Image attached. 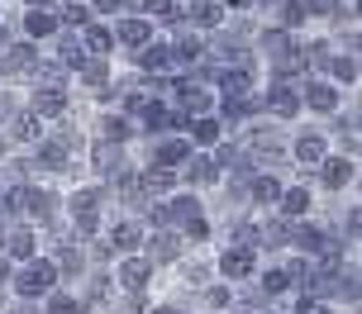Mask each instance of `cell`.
Wrapping results in <instances>:
<instances>
[{
  "label": "cell",
  "mask_w": 362,
  "mask_h": 314,
  "mask_svg": "<svg viewBox=\"0 0 362 314\" xmlns=\"http://www.w3.org/2000/svg\"><path fill=\"white\" fill-rule=\"evenodd\" d=\"M110 34H115V48L139 53L144 43H153V38H158V24H153L148 15H129V10H124V15L110 19Z\"/></svg>",
  "instance_id": "7a4b0ae2"
},
{
  "label": "cell",
  "mask_w": 362,
  "mask_h": 314,
  "mask_svg": "<svg viewBox=\"0 0 362 314\" xmlns=\"http://www.w3.org/2000/svg\"><path fill=\"white\" fill-rule=\"evenodd\" d=\"M205 305L215 314H224L229 305H234V291H229V281H215V286H205Z\"/></svg>",
  "instance_id": "f35d334b"
},
{
  "label": "cell",
  "mask_w": 362,
  "mask_h": 314,
  "mask_svg": "<svg viewBox=\"0 0 362 314\" xmlns=\"http://www.w3.org/2000/svg\"><path fill=\"white\" fill-rule=\"evenodd\" d=\"M177 267H181V281H191V286H210V262L186 258V253H181V258H177Z\"/></svg>",
  "instance_id": "74e56055"
},
{
  "label": "cell",
  "mask_w": 362,
  "mask_h": 314,
  "mask_svg": "<svg viewBox=\"0 0 362 314\" xmlns=\"http://www.w3.org/2000/svg\"><path fill=\"white\" fill-rule=\"evenodd\" d=\"M81 300V314H110V305H115V277H90L86 296Z\"/></svg>",
  "instance_id": "7402d4cb"
},
{
  "label": "cell",
  "mask_w": 362,
  "mask_h": 314,
  "mask_svg": "<svg viewBox=\"0 0 362 314\" xmlns=\"http://www.w3.org/2000/svg\"><path fill=\"white\" fill-rule=\"evenodd\" d=\"M181 10H186V24H191L196 34H219L224 19H229V10H224L219 0H181Z\"/></svg>",
  "instance_id": "30bf717a"
},
{
  "label": "cell",
  "mask_w": 362,
  "mask_h": 314,
  "mask_svg": "<svg viewBox=\"0 0 362 314\" xmlns=\"http://www.w3.org/2000/svg\"><path fill=\"white\" fill-rule=\"evenodd\" d=\"M191 138H186V133H158V148H153V167H172V171H177L181 162H186V157H191Z\"/></svg>",
  "instance_id": "2e32d148"
},
{
  "label": "cell",
  "mask_w": 362,
  "mask_h": 314,
  "mask_svg": "<svg viewBox=\"0 0 362 314\" xmlns=\"http://www.w3.org/2000/svg\"><path fill=\"white\" fill-rule=\"evenodd\" d=\"M144 243H148V262H153V267L177 262L181 253H186V238H181L177 229H153V234H144Z\"/></svg>",
  "instance_id": "5bb4252c"
},
{
  "label": "cell",
  "mask_w": 362,
  "mask_h": 314,
  "mask_svg": "<svg viewBox=\"0 0 362 314\" xmlns=\"http://www.w3.org/2000/svg\"><path fill=\"white\" fill-rule=\"evenodd\" d=\"M219 5H224V10H248L253 0H219Z\"/></svg>",
  "instance_id": "7bdbcfd3"
},
{
  "label": "cell",
  "mask_w": 362,
  "mask_h": 314,
  "mask_svg": "<svg viewBox=\"0 0 362 314\" xmlns=\"http://www.w3.org/2000/svg\"><path fill=\"white\" fill-rule=\"evenodd\" d=\"M43 314H81V300L72 296V291H48V296H43Z\"/></svg>",
  "instance_id": "8d00e7d4"
},
{
  "label": "cell",
  "mask_w": 362,
  "mask_h": 314,
  "mask_svg": "<svg viewBox=\"0 0 362 314\" xmlns=\"http://www.w3.org/2000/svg\"><path fill=\"white\" fill-rule=\"evenodd\" d=\"M291 157L305 167V171H315V167L329 157V138L320 129H300L296 138H291Z\"/></svg>",
  "instance_id": "7c38bea8"
},
{
  "label": "cell",
  "mask_w": 362,
  "mask_h": 314,
  "mask_svg": "<svg viewBox=\"0 0 362 314\" xmlns=\"http://www.w3.org/2000/svg\"><path fill=\"white\" fill-rule=\"evenodd\" d=\"M76 38H81L86 57H110V53H115V34H110V19H90V24H81V29H76Z\"/></svg>",
  "instance_id": "ac0fdd59"
},
{
  "label": "cell",
  "mask_w": 362,
  "mask_h": 314,
  "mask_svg": "<svg viewBox=\"0 0 362 314\" xmlns=\"http://www.w3.org/2000/svg\"><path fill=\"white\" fill-rule=\"evenodd\" d=\"M53 43H57V62H62L67 72H76V67L86 62V48H81V38H76V34H57Z\"/></svg>",
  "instance_id": "836d02e7"
},
{
  "label": "cell",
  "mask_w": 362,
  "mask_h": 314,
  "mask_svg": "<svg viewBox=\"0 0 362 314\" xmlns=\"http://www.w3.org/2000/svg\"><path fill=\"white\" fill-rule=\"evenodd\" d=\"M325 72L334 76V86H358V53H329V62H325Z\"/></svg>",
  "instance_id": "4dcf8cb0"
},
{
  "label": "cell",
  "mask_w": 362,
  "mask_h": 314,
  "mask_svg": "<svg viewBox=\"0 0 362 314\" xmlns=\"http://www.w3.org/2000/svg\"><path fill=\"white\" fill-rule=\"evenodd\" d=\"M253 5H276V0H253Z\"/></svg>",
  "instance_id": "bcb514c9"
},
{
  "label": "cell",
  "mask_w": 362,
  "mask_h": 314,
  "mask_svg": "<svg viewBox=\"0 0 362 314\" xmlns=\"http://www.w3.org/2000/svg\"><path fill=\"white\" fill-rule=\"evenodd\" d=\"M196 215H205V205H200V195L196 191H172V195H163V219H167V229H186V224L196 219Z\"/></svg>",
  "instance_id": "8fae6325"
},
{
  "label": "cell",
  "mask_w": 362,
  "mask_h": 314,
  "mask_svg": "<svg viewBox=\"0 0 362 314\" xmlns=\"http://www.w3.org/2000/svg\"><path fill=\"white\" fill-rule=\"evenodd\" d=\"M153 277H158V267H153L144 253H129V258L115 262V286H119V291H134V296H144L148 286H153Z\"/></svg>",
  "instance_id": "277c9868"
},
{
  "label": "cell",
  "mask_w": 362,
  "mask_h": 314,
  "mask_svg": "<svg viewBox=\"0 0 362 314\" xmlns=\"http://www.w3.org/2000/svg\"><path fill=\"white\" fill-rule=\"evenodd\" d=\"M5 138H10V143H38V138H43V119H38L34 110H15L5 119Z\"/></svg>",
  "instance_id": "44dd1931"
},
{
  "label": "cell",
  "mask_w": 362,
  "mask_h": 314,
  "mask_svg": "<svg viewBox=\"0 0 362 314\" xmlns=\"http://www.w3.org/2000/svg\"><path fill=\"white\" fill-rule=\"evenodd\" d=\"M262 114H272V119H296L300 114V86H291V81H272L267 91H262Z\"/></svg>",
  "instance_id": "8992f818"
},
{
  "label": "cell",
  "mask_w": 362,
  "mask_h": 314,
  "mask_svg": "<svg viewBox=\"0 0 362 314\" xmlns=\"http://www.w3.org/2000/svg\"><path fill=\"white\" fill-rule=\"evenodd\" d=\"M181 181L196 186V191H210V186L224 181V171L215 167V157H210V152H191V157L181 162Z\"/></svg>",
  "instance_id": "4fadbf2b"
},
{
  "label": "cell",
  "mask_w": 362,
  "mask_h": 314,
  "mask_svg": "<svg viewBox=\"0 0 362 314\" xmlns=\"http://www.w3.org/2000/svg\"><path fill=\"white\" fill-rule=\"evenodd\" d=\"M139 186H144L148 200L172 195V191H177V171H172V167H148V171H139Z\"/></svg>",
  "instance_id": "83f0119b"
},
{
  "label": "cell",
  "mask_w": 362,
  "mask_h": 314,
  "mask_svg": "<svg viewBox=\"0 0 362 314\" xmlns=\"http://www.w3.org/2000/svg\"><path fill=\"white\" fill-rule=\"evenodd\" d=\"M90 5V19H115L124 15V0H86Z\"/></svg>",
  "instance_id": "ab89813d"
},
{
  "label": "cell",
  "mask_w": 362,
  "mask_h": 314,
  "mask_svg": "<svg viewBox=\"0 0 362 314\" xmlns=\"http://www.w3.org/2000/svg\"><path fill=\"white\" fill-rule=\"evenodd\" d=\"M90 162H95V171H100V176H115V171L124 167V148L100 138V143H95V152H90Z\"/></svg>",
  "instance_id": "d6a6232c"
},
{
  "label": "cell",
  "mask_w": 362,
  "mask_h": 314,
  "mask_svg": "<svg viewBox=\"0 0 362 314\" xmlns=\"http://www.w3.org/2000/svg\"><path fill=\"white\" fill-rule=\"evenodd\" d=\"M67 81H38L34 95H29V110L48 124V119H67Z\"/></svg>",
  "instance_id": "3957f363"
},
{
  "label": "cell",
  "mask_w": 362,
  "mask_h": 314,
  "mask_svg": "<svg viewBox=\"0 0 362 314\" xmlns=\"http://www.w3.org/2000/svg\"><path fill=\"white\" fill-rule=\"evenodd\" d=\"M281 176L276 171H253L248 176V205H257V210H276V200H281Z\"/></svg>",
  "instance_id": "e0dca14e"
},
{
  "label": "cell",
  "mask_w": 362,
  "mask_h": 314,
  "mask_svg": "<svg viewBox=\"0 0 362 314\" xmlns=\"http://www.w3.org/2000/svg\"><path fill=\"white\" fill-rule=\"evenodd\" d=\"M0 157H10V138L5 133H0Z\"/></svg>",
  "instance_id": "f6af8a7d"
},
{
  "label": "cell",
  "mask_w": 362,
  "mask_h": 314,
  "mask_svg": "<svg viewBox=\"0 0 362 314\" xmlns=\"http://www.w3.org/2000/svg\"><path fill=\"white\" fill-rule=\"evenodd\" d=\"M134 133H139V124H134L129 114H105V119H100V138H105V143H124Z\"/></svg>",
  "instance_id": "e575fe53"
},
{
  "label": "cell",
  "mask_w": 362,
  "mask_h": 314,
  "mask_svg": "<svg viewBox=\"0 0 362 314\" xmlns=\"http://www.w3.org/2000/svg\"><path fill=\"white\" fill-rule=\"evenodd\" d=\"M76 81L90 86V91H105L110 86V57H86V62L76 67Z\"/></svg>",
  "instance_id": "1f68e13d"
},
{
  "label": "cell",
  "mask_w": 362,
  "mask_h": 314,
  "mask_svg": "<svg viewBox=\"0 0 362 314\" xmlns=\"http://www.w3.org/2000/svg\"><path fill=\"white\" fill-rule=\"evenodd\" d=\"M310 210H315V191L310 186H281V200H276V215H286V219H310Z\"/></svg>",
  "instance_id": "d6986e66"
},
{
  "label": "cell",
  "mask_w": 362,
  "mask_h": 314,
  "mask_svg": "<svg viewBox=\"0 0 362 314\" xmlns=\"http://www.w3.org/2000/svg\"><path fill=\"white\" fill-rule=\"evenodd\" d=\"M57 281L62 277H57L53 258H29L19 272H10V286H15V296H24V300H43Z\"/></svg>",
  "instance_id": "6da1fadb"
},
{
  "label": "cell",
  "mask_w": 362,
  "mask_h": 314,
  "mask_svg": "<svg viewBox=\"0 0 362 314\" xmlns=\"http://www.w3.org/2000/svg\"><path fill=\"white\" fill-rule=\"evenodd\" d=\"M257 272V248H248V243H229L224 253H219V277L229 281H248Z\"/></svg>",
  "instance_id": "ba28073f"
},
{
  "label": "cell",
  "mask_w": 362,
  "mask_h": 314,
  "mask_svg": "<svg viewBox=\"0 0 362 314\" xmlns=\"http://www.w3.org/2000/svg\"><path fill=\"white\" fill-rule=\"evenodd\" d=\"M5 314H43V300H24L19 296V305H10Z\"/></svg>",
  "instance_id": "60d3db41"
},
{
  "label": "cell",
  "mask_w": 362,
  "mask_h": 314,
  "mask_svg": "<svg viewBox=\"0 0 362 314\" xmlns=\"http://www.w3.org/2000/svg\"><path fill=\"white\" fill-rule=\"evenodd\" d=\"M315 176L325 191H348V186L358 181V157H348V152H329L325 162L315 167Z\"/></svg>",
  "instance_id": "52a82bcc"
},
{
  "label": "cell",
  "mask_w": 362,
  "mask_h": 314,
  "mask_svg": "<svg viewBox=\"0 0 362 314\" xmlns=\"http://www.w3.org/2000/svg\"><path fill=\"white\" fill-rule=\"evenodd\" d=\"M24 210H29V215H34V219H53L57 210H62V200H57L53 191H43V186H24Z\"/></svg>",
  "instance_id": "f546056e"
},
{
  "label": "cell",
  "mask_w": 362,
  "mask_h": 314,
  "mask_svg": "<svg viewBox=\"0 0 362 314\" xmlns=\"http://www.w3.org/2000/svg\"><path fill=\"white\" fill-rule=\"evenodd\" d=\"M134 62H139V72L144 76H158V72H172V53H167V43H144L139 53H134Z\"/></svg>",
  "instance_id": "4316f807"
},
{
  "label": "cell",
  "mask_w": 362,
  "mask_h": 314,
  "mask_svg": "<svg viewBox=\"0 0 362 314\" xmlns=\"http://www.w3.org/2000/svg\"><path fill=\"white\" fill-rule=\"evenodd\" d=\"M0 258L5 262H29L38 258V229L34 224H5V238H0Z\"/></svg>",
  "instance_id": "9c48e42d"
},
{
  "label": "cell",
  "mask_w": 362,
  "mask_h": 314,
  "mask_svg": "<svg viewBox=\"0 0 362 314\" xmlns=\"http://www.w3.org/2000/svg\"><path fill=\"white\" fill-rule=\"evenodd\" d=\"M186 138H191V148H215L219 138H224V124H219L215 114H191Z\"/></svg>",
  "instance_id": "d4e9b609"
},
{
  "label": "cell",
  "mask_w": 362,
  "mask_h": 314,
  "mask_svg": "<svg viewBox=\"0 0 362 314\" xmlns=\"http://www.w3.org/2000/svg\"><path fill=\"white\" fill-rule=\"evenodd\" d=\"M257 248H291V219L286 215L257 219Z\"/></svg>",
  "instance_id": "484cf974"
},
{
  "label": "cell",
  "mask_w": 362,
  "mask_h": 314,
  "mask_svg": "<svg viewBox=\"0 0 362 314\" xmlns=\"http://www.w3.org/2000/svg\"><path fill=\"white\" fill-rule=\"evenodd\" d=\"M253 277H257V291H262V300H276V296H286V291H296V281H291V267H286V262L262 267V272H253Z\"/></svg>",
  "instance_id": "603a6c76"
},
{
  "label": "cell",
  "mask_w": 362,
  "mask_h": 314,
  "mask_svg": "<svg viewBox=\"0 0 362 314\" xmlns=\"http://www.w3.org/2000/svg\"><path fill=\"white\" fill-rule=\"evenodd\" d=\"M148 314H186L181 305H158V310H148Z\"/></svg>",
  "instance_id": "ee69618b"
},
{
  "label": "cell",
  "mask_w": 362,
  "mask_h": 314,
  "mask_svg": "<svg viewBox=\"0 0 362 314\" xmlns=\"http://www.w3.org/2000/svg\"><path fill=\"white\" fill-rule=\"evenodd\" d=\"M0 238H5V219H0Z\"/></svg>",
  "instance_id": "7dc6e473"
},
{
  "label": "cell",
  "mask_w": 362,
  "mask_h": 314,
  "mask_svg": "<svg viewBox=\"0 0 362 314\" xmlns=\"http://www.w3.org/2000/svg\"><path fill=\"white\" fill-rule=\"evenodd\" d=\"M57 0H24V10H53Z\"/></svg>",
  "instance_id": "b9f144b4"
},
{
  "label": "cell",
  "mask_w": 362,
  "mask_h": 314,
  "mask_svg": "<svg viewBox=\"0 0 362 314\" xmlns=\"http://www.w3.org/2000/svg\"><path fill=\"white\" fill-rule=\"evenodd\" d=\"M167 53H172V72H177V67H196L200 57L210 53V43H205L196 29H181V34L167 43Z\"/></svg>",
  "instance_id": "9a60e30c"
},
{
  "label": "cell",
  "mask_w": 362,
  "mask_h": 314,
  "mask_svg": "<svg viewBox=\"0 0 362 314\" xmlns=\"http://www.w3.org/2000/svg\"><path fill=\"white\" fill-rule=\"evenodd\" d=\"M57 34H62V29H57L53 10H24V38H29V43H53Z\"/></svg>",
  "instance_id": "cb8c5ba5"
},
{
  "label": "cell",
  "mask_w": 362,
  "mask_h": 314,
  "mask_svg": "<svg viewBox=\"0 0 362 314\" xmlns=\"http://www.w3.org/2000/svg\"><path fill=\"white\" fill-rule=\"evenodd\" d=\"M272 10H276V29H291V34H296V29L310 19L305 15V0H276Z\"/></svg>",
  "instance_id": "d590c367"
},
{
  "label": "cell",
  "mask_w": 362,
  "mask_h": 314,
  "mask_svg": "<svg viewBox=\"0 0 362 314\" xmlns=\"http://www.w3.org/2000/svg\"><path fill=\"white\" fill-rule=\"evenodd\" d=\"M339 105H344V86H334V81H320V76H305V86H300V110L339 114Z\"/></svg>",
  "instance_id": "5b68a950"
},
{
  "label": "cell",
  "mask_w": 362,
  "mask_h": 314,
  "mask_svg": "<svg viewBox=\"0 0 362 314\" xmlns=\"http://www.w3.org/2000/svg\"><path fill=\"white\" fill-rule=\"evenodd\" d=\"M53 15H57V29H62V34H76L81 24H90V5L86 0H57Z\"/></svg>",
  "instance_id": "f1b7e54d"
},
{
  "label": "cell",
  "mask_w": 362,
  "mask_h": 314,
  "mask_svg": "<svg viewBox=\"0 0 362 314\" xmlns=\"http://www.w3.org/2000/svg\"><path fill=\"white\" fill-rule=\"evenodd\" d=\"M115 258H129V253H139L144 248V224L139 219H119L115 229H110V243H105Z\"/></svg>",
  "instance_id": "ffe728a7"
}]
</instances>
